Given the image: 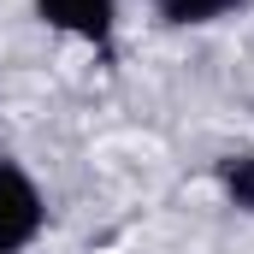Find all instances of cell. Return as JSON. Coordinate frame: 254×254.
Segmentation results:
<instances>
[{
    "mask_svg": "<svg viewBox=\"0 0 254 254\" xmlns=\"http://www.w3.org/2000/svg\"><path fill=\"white\" fill-rule=\"evenodd\" d=\"M36 18L95 48L101 65H119V0H36Z\"/></svg>",
    "mask_w": 254,
    "mask_h": 254,
    "instance_id": "obj_2",
    "label": "cell"
},
{
    "mask_svg": "<svg viewBox=\"0 0 254 254\" xmlns=\"http://www.w3.org/2000/svg\"><path fill=\"white\" fill-rule=\"evenodd\" d=\"M213 178H219V190H225L231 207L254 213V148H225L213 160Z\"/></svg>",
    "mask_w": 254,
    "mask_h": 254,
    "instance_id": "obj_4",
    "label": "cell"
},
{
    "mask_svg": "<svg viewBox=\"0 0 254 254\" xmlns=\"http://www.w3.org/2000/svg\"><path fill=\"white\" fill-rule=\"evenodd\" d=\"M237 12H249V0H154V18L166 30H201V24H219Z\"/></svg>",
    "mask_w": 254,
    "mask_h": 254,
    "instance_id": "obj_3",
    "label": "cell"
},
{
    "mask_svg": "<svg viewBox=\"0 0 254 254\" xmlns=\"http://www.w3.org/2000/svg\"><path fill=\"white\" fill-rule=\"evenodd\" d=\"M48 231V195L24 160L0 154V254H30Z\"/></svg>",
    "mask_w": 254,
    "mask_h": 254,
    "instance_id": "obj_1",
    "label": "cell"
}]
</instances>
